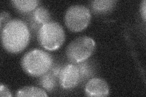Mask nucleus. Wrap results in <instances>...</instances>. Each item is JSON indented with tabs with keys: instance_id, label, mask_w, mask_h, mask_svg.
<instances>
[{
	"instance_id": "nucleus-1",
	"label": "nucleus",
	"mask_w": 146,
	"mask_h": 97,
	"mask_svg": "<svg viewBox=\"0 0 146 97\" xmlns=\"http://www.w3.org/2000/svg\"><path fill=\"white\" fill-rule=\"evenodd\" d=\"M1 31L3 46L9 52H21L28 44L29 30L26 23L20 20H11Z\"/></svg>"
},
{
	"instance_id": "nucleus-2",
	"label": "nucleus",
	"mask_w": 146,
	"mask_h": 97,
	"mask_svg": "<svg viewBox=\"0 0 146 97\" xmlns=\"http://www.w3.org/2000/svg\"><path fill=\"white\" fill-rule=\"evenodd\" d=\"M52 64L51 55L43 50L35 49L26 53L21 59V66L24 71L33 77L45 74Z\"/></svg>"
},
{
	"instance_id": "nucleus-3",
	"label": "nucleus",
	"mask_w": 146,
	"mask_h": 97,
	"mask_svg": "<svg viewBox=\"0 0 146 97\" xmlns=\"http://www.w3.org/2000/svg\"><path fill=\"white\" fill-rule=\"evenodd\" d=\"M38 40L40 44L46 50H57L65 41V31L59 23L49 21L40 27Z\"/></svg>"
},
{
	"instance_id": "nucleus-4",
	"label": "nucleus",
	"mask_w": 146,
	"mask_h": 97,
	"mask_svg": "<svg viewBox=\"0 0 146 97\" xmlns=\"http://www.w3.org/2000/svg\"><path fill=\"white\" fill-rule=\"evenodd\" d=\"M95 47V41L92 38L87 36H80L72 41L67 46V58L74 63L84 62L93 54Z\"/></svg>"
},
{
	"instance_id": "nucleus-5",
	"label": "nucleus",
	"mask_w": 146,
	"mask_h": 97,
	"mask_svg": "<svg viewBox=\"0 0 146 97\" xmlns=\"http://www.w3.org/2000/svg\"><path fill=\"white\" fill-rule=\"evenodd\" d=\"M90 20V10L82 5L72 6L67 9L65 13V24L72 32L83 30L88 26Z\"/></svg>"
},
{
	"instance_id": "nucleus-6",
	"label": "nucleus",
	"mask_w": 146,
	"mask_h": 97,
	"mask_svg": "<svg viewBox=\"0 0 146 97\" xmlns=\"http://www.w3.org/2000/svg\"><path fill=\"white\" fill-rule=\"evenodd\" d=\"M80 72L77 66L68 64L63 67L59 73V82L62 88L71 89L78 84Z\"/></svg>"
},
{
	"instance_id": "nucleus-7",
	"label": "nucleus",
	"mask_w": 146,
	"mask_h": 97,
	"mask_svg": "<svg viewBox=\"0 0 146 97\" xmlns=\"http://www.w3.org/2000/svg\"><path fill=\"white\" fill-rule=\"evenodd\" d=\"M85 94L88 96H107L109 87L107 82L101 78H92L86 83Z\"/></svg>"
},
{
	"instance_id": "nucleus-8",
	"label": "nucleus",
	"mask_w": 146,
	"mask_h": 97,
	"mask_svg": "<svg viewBox=\"0 0 146 97\" xmlns=\"http://www.w3.org/2000/svg\"><path fill=\"white\" fill-rule=\"evenodd\" d=\"M17 96H40L46 97L48 95L44 90L39 87L34 86H27L23 87L17 92Z\"/></svg>"
},
{
	"instance_id": "nucleus-9",
	"label": "nucleus",
	"mask_w": 146,
	"mask_h": 97,
	"mask_svg": "<svg viewBox=\"0 0 146 97\" xmlns=\"http://www.w3.org/2000/svg\"><path fill=\"white\" fill-rule=\"evenodd\" d=\"M11 3L19 11L29 12L34 10L37 6L39 2L36 0H13Z\"/></svg>"
},
{
	"instance_id": "nucleus-10",
	"label": "nucleus",
	"mask_w": 146,
	"mask_h": 97,
	"mask_svg": "<svg viewBox=\"0 0 146 97\" xmlns=\"http://www.w3.org/2000/svg\"><path fill=\"white\" fill-rule=\"evenodd\" d=\"M116 1L113 0H96L91 3L94 11L99 13L107 12L115 6Z\"/></svg>"
},
{
	"instance_id": "nucleus-11",
	"label": "nucleus",
	"mask_w": 146,
	"mask_h": 97,
	"mask_svg": "<svg viewBox=\"0 0 146 97\" xmlns=\"http://www.w3.org/2000/svg\"><path fill=\"white\" fill-rule=\"evenodd\" d=\"M34 14L35 20L41 24H44L49 22L51 20V15L49 11L43 7H40L36 9Z\"/></svg>"
},
{
	"instance_id": "nucleus-12",
	"label": "nucleus",
	"mask_w": 146,
	"mask_h": 97,
	"mask_svg": "<svg viewBox=\"0 0 146 97\" xmlns=\"http://www.w3.org/2000/svg\"><path fill=\"white\" fill-rule=\"evenodd\" d=\"M41 83L44 89L48 91H51L54 89L56 84V79L54 75L49 73V74H44L41 79Z\"/></svg>"
},
{
	"instance_id": "nucleus-13",
	"label": "nucleus",
	"mask_w": 146,
	"mask_h": 97,
	"mask_svg": "<svg viewBox=\"0 0 146 97\" xmlns=\"http://www.w3.org/2000/svg\"><path fill=\"white\" fill-rule=\"evenodd\" d=\"M11 16L6 12H2L1 13V18H0V21H1V30L3 29V27L6 25V24L10 21Z\"/></svg>"
},
{
	"instance_id": "nucleus-14",
	"label": "nucleus",
	"mask_w": 146,
	"mask_h": 97,
	"mask_svg": "<svg viewBox=\"0 0 146 97\" xmlns=\"http://www.w3.org/2000/svg\"><path fill=\"white\" fill-rule=\"evenodd\" d=\"M0 96L1 97L4 96H12V94L11 93L10 90L8 89L7 87H6L3 84H1L0 86Z\"/></svg>"
},
{
	"instance_id": "nucleus-15",
	"label": "nucleus",
	"mask_w": 146,
	"mask_h": 97,
	"mask_svg": "<svg viewBox=\"0 0 146 97\" xmlns=\"http://www.w3.org/2000/svg\"><path fill=\"white\" fill-rule=\"evenodd\" d=\"M141 15L143 16V18L144 21H145L146 19V2L145 0H144V1L142 2L141 4Z\"/></svg>"
}]
</instances>
